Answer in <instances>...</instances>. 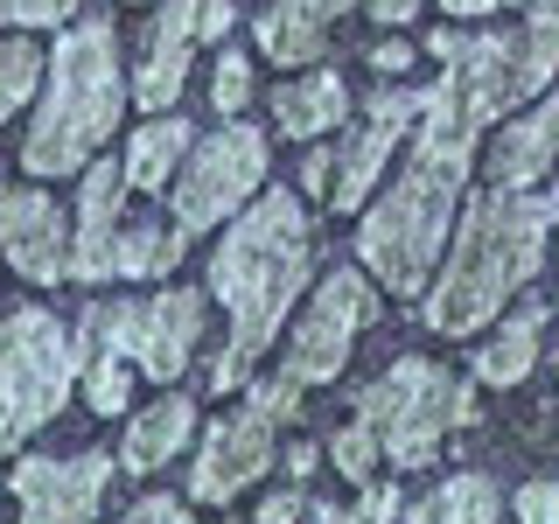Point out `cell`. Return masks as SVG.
<instances>
[{"label": "cell", "instance_id": "6da1fadb", "mask_svg": "<svg viewBox=\"0 0 559 524\" xmlns=\"http://www.w3.org/2000/svg\"><path fill=\"white\" fill-rule=\"evenodd\" d=\"M413 133L419 140L406 168H399V182L371 203V217L357 231V259L399 301L427 294V279L448 252V217L462 210V182H468V162H476L483 119H468L441 84H427V112H419Z\"/></svg>", "mask_w": 559, "mask_h": 524}, {"label": "cell", "instance_id": "d4e9b609", "mask_svg": "<svg viewBox=\"0 0 559 524\" xmlns=\"http://www.w3.org/2000/svg\"><path fill=\"white\" fill-rule=\"evenodd\" d=\"M259 49L280 63V70H308V63H322V49H329V28H314V22H294V14H266L259 22Z\"/></svg>", "mask_w": 559, "mask_h": 524}, {"label": "cell", "instance_id": "3957f363", "mask_svg": "<svg viewBox=\"0 0 559 524\" xmlns=\"http://www.w3.org/2000/svg\"><path fill=\"white\" fill-rule=\"evenodd\" d=\"M546 238H552V203L489 182V196L468 203L462 231H454L441 287L427 294V329L476 336L483 322H497L503 301L546 266Z\"/></svg>", "mask_w": 559, "mask_h": 524}, {"label": "cell", "instance_id": "d6986e66", "mask_svg": "<svg viewBox=\"0 0 559 524\" xmlns=\"http://www.w3.org/2000/svg\"><path fill=\"white\" fill-rule=\"evenodd\" d=\"M189 433H197V406H189L182 392H168L162 406H147L127 427V441H119V468H127V476H154V468H168L175 454L189 448Z\"/></svg>", "mask_w": 559, "mask_h": 524}, {"label": "cell", "instance_id": "74e56055", "mask_svg": "<svg viewBox=\"0 0 559 524\" xmlns=\"http://www.w3.org/2000/svg\"><path fill=\"white\" fill-rule=\"evenodd\" d=\"M448 14H462V22H476V14H497V8H524V0H441Z\"/></svg>", "mask_w": 559, "mask_h": 524}, {"label": "cell", "instance_id": "7c38bea8", "mask_svg": "<svg viewBox=\"0 0 559 524\" xmlns=\"http://www.w3.org/2000/svg\"><path fill=\"white\" fill-rule=\"evenodd\" d=\"M419 112H427V92L419 84H384V92L371 98V119H364L357 133L336 147V168H329V203L336 210H364L378 189V175L392 168V147L419 127Z\"/></svg>", "mask_w": 559, "mask_h": 524}, {"label": "cell", "instance_id": "f35d334b", "mask_svg": "<svg viewBox=\"0 0 559 524\" xmlns=\"http://www.w3.org/2000/svg\"><path fill=\"white\" fill-rule=\"evenodd\" d=\"M371 14H378L384 28H399V22H413V14H419V0H371Z\"/></svg>", "mask_w": 559, "mask_h": 524}, {"label": "cell", "instance_id": "2e32d148", "mask_svg": "<svg viewBox=\"0 0 559 524\" xmlns=\"http://www.w3.org/2000/svg\"><path fill=\"white\" fill-rule=\"evenodd\" d=\"M189 49H197V14H189V0H168L147 22V49H140V70H133V98L147 112H175V92L189 78Z\"/></svg>", "mask_w": 559, "mask_h": 524}, {"label": "cell", "instance_id": "4fadbf2b", "mask_svg": "<svg viewBox=\"0 0 559 524\" xmlns=\"http://www.w3.org/2000/svg\"><path fill=\"white\" fill-rule=\"evenodd\" d=\"M105 483H112V454H70V462H49V454H28V462H14V503H22L28 524H84L98 517L105 503Z\"/></svg>", "mask_w": 559, "mask_h": 524}, {"label": "cell", "instance_id": "ac0fdd59", "mask_svg": "<svg viewBox=\"0 0 559 524\" xmlns=\"http://www.w3.org/2000/svg\"><path fill=\"white\" fill-rule=\"evenodd\" d=\"M343 112H349V84L336 78V70H314V63H308V78H294V84H280V92H273V127L287 133V140L336 133Z\"/></svg>", "mask_w": 559, "mask_h": 524}, {"label": "cell", "instance_id": "8d00e7d4", "mask_svg": "<svg viewBox=\"0 0 559 524\" xmlns=\"http://www.w3.org/2000/svg\"><path fill=\"white\" fill-rule=\"evenodd\" d=\"M371 63L384 70V78H406V63H413V49H406V43H378V49H371Z\"/></svg>", "mask_w": 559, "mask_h": 524}, {"label": "cell", "instance_id": "8fae6325", "mask_svg": "<svg viewBox=\"0 0 559 524\" xmlns=\"http://www.w3.org/2000/svg\"><path fill=\"white\" fill-rule=\"evenodd\" d=\"M364 322H378V294H371V279H364L357 266H336L314 287V301L308 314L294 322V336H287V357H280V371H287L294 384H329L349 364V343H357V329Z\"/></svg>", "mask_w": 559, "mask_h": 524}, {"label": "cell", "instance_id": "83f0119b", "mask_svg": "<svg viewBox=\"0 0 559 524\" xmlns=\"http://www.w3.org/2000/svg\"><path fill=\"white\" fill-rule=\"evenodd\" d=\"M245 98H252V57H245V49H217V70H210V105H217L224 119H238Z\"/></svg>", "mask_w": 559, "mask_h": 524}, {"label": "cell", "instance_id": "603a6c76", "mask_svg": "<svg viewBox=\"0 0 559 524\" xmlns=\"http://www.w3.org/2000/svg\"><path fill=\"white\" fill-rule=\"evenodd\" d=\"M43 78H49L43 49H35L28 35H8V43H0V127H8V119L43 92Z\"/></svg>", "mask_w": 559, "mask_h": 524}, {"label": "cell", "instance_id": "4316f807", "mask_svg": "<svg viewBox=\"0 0 559 524\" xmlns=\"http://www.w3.org/2000/svg\"><path fill=\"white\" fill-rule=\"evenodd\" d=\"M329 454H336L343 483H357V489H364V483L378 476V462H384V441H378V427H371V419H357V427H336Z\"/></svg>", "mask_w": 559, "mask_h": 524}, {"label": "cell", "instance_id": "7a4b0ae2", "mask_svg": "<svg viewBox=\"0 0 559 524\" xmlns=\"http://www.w3.org/2000/svg\"><path fill=\"white\" fill-rule=\"evenodd\" d=\"M314 273V231H308V210L287 189H266L259 203H245L231 217L224 245L210 252V294L231 314V343L210 357V392H238L252 378V364L273 349L280 336V314L301 301Z\"/></svg>", "mask_w": 559, "mask_h": 524}, {"label": "cell", "instance_id": "e575fe53", "mask_svg": "<svg viewBox=\"0 0 559 524\" xmlns=\"http://www.w3.org/2000/svg\"><path fill=\"white\" fill-rule=\"evenodd\" d=\"M329 168H336L329 147H308V162H301V189H308V196H329Z\"/></svg>", "mask_w": 559, "mask_h": 524}, {"label": "cell", "instance_id": "f546056e", "mask_svg": "<svg viewBox=\"0 0 559 524\" xmlns=\"http://www.w3.org/2000/svg\"><path fill=\"white\" fill-rule=\"evenodd\" d=\"M349 517H406V497H399V483L384 489V483L371 476V483H364V497L349 503Z\"/></svg>", "mask_w": 559, "mask_h": 524}, {"label": "cell", "instance_id": "9c48e42d", "mask_svg": "<svg viewBox=\"0 0 559 524\" xmlns=\"http://www.w3.org/2000/svg\"><path fill=\"white\" fill-rule=\"evenodd\" d=\"M294 413H301V384H294L287 371L252 384L245 406L210 427V441L197 454V476H189V497L197 503H231L245 483H259L273 468V433L287 427Z\"/></svg>", "mask_w": 559, "mask_h": 524}, {"label": "cell", "instance_id": "44dd1931", "mask_svg": "<svg viewBox=\"0 0 559 524\" xmlns=\"http://www.w3.org/2000/svg\"><path fill=\"white\" fill-rule=\"evenodd\" d=\"M546 322H552V308H518V314H503V329L483 343V357H476V378H483V384H518V378H532L538 343H546Z\"/></svg>", "mask_w": 559, "mask_h": 524}, {"label": "cell", "instance_id": "5b68a950", "mask_svg": "<svg viewBox=\"0 0 559 524\" xmlns=\"http://www.w3.org/2000/svg\"><path fill=\"white\" fill-rule=\"evenodd\" d=\"M427 49L448 70L441 92L462 105L468 119H483V127L503 112V105L546 92L552 70H559V35L532 28V22H524L518 35H462V28H441V35H427Z\"/></svg>", "mask_w": 559, "mask_h": 524}, {"label": "cell", "instance_id": "277c9868", "mask_svg": "<svg viewBox=\"0 0 559 524\" xmlns=\"http://www.w3.org/2000/svg\"><path fill=\"white\" fill-rule=\"evenodd\" d=\"M127 78H119V43L112 22H78L70 35H57V57H49V92L43 112L22 140V168L35 182H63L98 162V147L112 140L119 112H127Z\"/></svg>", "mask_w": 559, "mask_h": 524}, {"label": "cell", "instance_id": "d6a6232c", "mask_svg": "<svg viewBox=\"0 0 559 524\" xmlns=\"http://www.w3.org/2000/svg\"><path fill=\"white\" fill-rule=\"evenodd\" d=\"M189 14H197V43H224V28H231V0H189Z\"/></svg>", "mask_w": 559, "mask_h": 524}, {"label": "cell", "instance_id": "ab89813d", "mask_svg": "<svg viewBox=\"0 0 559 524\" xmlns=\"http://www.w3.org/2000/svg\"><path fill=\"white\" fill-rule=\"evenodd\" d=\"M524 22L546 28V35H559V0H524Z\"/></svg>", "mask_w": 559, "mask_h": 524}, {"label": "cell", "instance_id": "9a60e30c", "mask_svg": "<svg viewBox=\"0 0 559 524\" xmlns=\"http://www.w3.org/2000/svg\"><path fill=\"white\" fill-rule=\"evenodd\" d=\"M119 224H127V175L112 162H92L78 196V231H70V279H112Z\"/></svg>", "mask_w": 559, "mask_h": 524}, {"label": "cell", "instance_id": "5bb4252c", "mask_svg": "<svg viewBox=\"0 0 559 524\" xmlns=\"http://www.w3.org/2000/svg\"><path fill=\"white\" fill-rule=\"evenodd\" d=\"M0 259L35 287L70 279V224L43 189H0Z\"/></svg>", "mask_w": 559, "mask_h": 524}, {"label": "cell", "instance_id": "52a82bcc", "mask_svg": "<svg viewBox=\"0 0 559 524\" xmlns=\"http://www.w3.org/2000/svg\"><path fill=\"white\" fill-rule=\"evenodd\" d=\"M357 419L378 427L392 468H427L433 448H441V433H448V419L454 427L476 419V392L454 384L441 364H427V357H399V364H384L378 384L357 392Z\"/></svg>", "mask_w": 559, "mask_h": 524}, {"label": "cell", "instance_id": "d590c367", "mask_svg": "<svg viewBox=\"0 0 559 524\" xmlns=\"http://www.w3.org/2000/svg\"><path fill=\"white\" fill-rule=\"evenodd\" d=\"M259 517H266V524H280V517H308V497L280 489V497H266V503H259Z\"/></svg>", "mask_w": 559, "mask_h": 524}, {"label": "cell", "instance_id": "836d02e7", "mask_svg": "<svg viewBox=\"0 0 559 524\" xmlns=\"http://www.w3.org/2000/svg\"><path fill=\"white\" fill-rule=\"evenodd\" d=\"M133 517H140V524H162V517H168V524H182V517H189V503H182V497H140V503H133Z\"/></svg>", "mask_w": 559, "mask_h": 524}, {"label": "cell", "instance_id": "7402d4cb", "mask_svg": "<svg viewBox=\"0 0 559 524\" xmlns=\"http://www.w3.org/2000/svg\"><path fill=\"white\" fill-rule=\"evenodd\" d=\"M175 259H182V231H168V224H119L112 273H127V279H168Z\"/></svg>", "mask_w": 559, "mask_h": 524}, {"label": "cell", "instance_id": "60d3db41", "mask_svg": "<svg viewBox=\"0 0 559 524\" xmlns=\"http://www.w3.org/2000/svg\"><path fill=\"white\" fill-rule=\"evenodd\" d=\"M308 468H314V448L301 441V448H294V454H287V476H308Z\"/></svg>", "mask_w": 559, "mask_h": 524}, {"label": "cell", "instance_id": "ba28073f", "mask_svg": "<svg viewBox=\"0 0 559 524\" xmlns=\"http://www.w3.org/2000/svg\"><path fill=\"white\" fill-rule=\"evenodd\" d=\"M197 336H203V294L189 287H168L154 301H92L70 329L78 343V371L98 357V349H119L127 364H140L147 378L175 384L197 357Z\"/></svg>", "mask_w": 559, "mask_h": 524}, {"label": "cell", "instance_id": "1f68e13d", "mask_svg": "<svg viewBox=\"0 0 559 524\" xmlns=\"http://www.w3.org/2000/svg\"><path fill=\"white\" fill-rule=\"evenodd\" d=\"M280 14H294V22H314V28H329V22H343L349 14V0H273Z\"/></svg>", "mask_w": 559, "mask_h": 524}, {"label": "cell", "instance_id": "484cf974", "mask_svg": "<svg viewBox=\"0 0 559 524\" xmlns=\"http://www.w3.org/2000/svg\"><path fill=\"white\" fill-rule=\"evenodd\" d=\"M84 398H92L98 419H112V413L133 406V371H127V357H119V349H98V357L84 364Z\"/></svg>", "mask_w": 559, "mask_h": 524}, {"label": "cell", "instance_id": "b9f144b4", "mask_svg": "<svg viewBox=\"0 0 559 524\" xmlns=\"http://www.w3.org/2000/svg\"><path fill=\"white\" fill-rule=\"evenodd\" d=\"M552 224H559V203H552Z\"/></svg>", "mask_w": 559, "mask_h": 524}, {"label": "cell", "instance_id": "7bdbcfd3", "mask_svg": "<svg viewBox=\"0 0 559 524\" xmlns=\"http://www.w3.org/2000/svg\"><path fill=\"white\" fill-rule=\"evenodd\" d=\"M552 314H559V308H552Z\"/></svg>", "mask_w": 559, "mask_h": 524}, {"label": "cell", "instance_id": "4dcf8cb0", "mask_svg": "<svg viewBox=\"0 0 559 524\" xmlns=\"http://www.w3.org/2000/svg\"><path fill=\"white\" fill-rule=\"evenodd\" d=\"M511 511H518V517H532V524L559 517V483H524L518 497H511Z\"/></svg>", "mask_w": 559, "mask_h": 524}, {"label": "cell", "instance_id": "30bf717a", "mask_svg": "<svg viewBox=\"0 0 559 524\" xmlns=\"http://www.w3.org/2000/svg\"><path fill=\"white\" fill-rule=\"evenodd\" d=\"M266 182V133L245 127V119H224L210 140H189L182 175H175V231L197 238L210 224L238 217L245 196Z\"/></svg>", "mask_w": 559, "mask_h": 524}, {"label": "cell", "instance_id": "e0dca14e", "mask_svg": "<svg viewBox=\"0 0 559 524\" xmlns=\"http://www.w3.org/2000/svg\"><path fill=\"white\" fill-rule=\"evenodd\" d=\"M559 162V92L538 105L532 119H511L489 147V182L497 189H532L538 175Z\"/></svg>", "mask_w": 559, "mask_h": 524}, {"label": "cell", "instance_id": "cb8c5ba5", "mask_svg": "<svg viewBox=\"0 0 559 524\" xmlns=\"http://www.w3.org/2000/svg\"><path fill=\"white\" fill-rule=\"evenodd\" d=\"M497 511H503V497L483 476H448L427 503H413V517H462V524H489Z\"/></svg>", "mask_w": 559, "mask_h": 524}, {"label": "cell", "instance_id": "8992f818", "mask_svg": "<svg viewBox=\"0 0 559 524\" xmlns=\"http://www.w3.org/2000/svg\"><path fill=\"white\" fill-rule=\"evenodd\" d=\"M78 384V343L49 308H14L0 322V454L22 448L70 406Z\"/></svg>", "mask_w": 559, "mask_h": 524}, {"label": "cell", "instance_id": "ffe728a7", "mask_svg": "<svg viewBox=\"0 0 559 524\" xmlns=\"http://www.w3.org/2000/svg\"><path fill=\"white\" fill-rule=\"evenodd\" d=\"M189 119L182 112H154L147 127L133 133V147H127V162H119V175H127V189H140V196H168V175L182 168V154H189Z\"/></svg>", "mask_w": 559, "mask_h": 524}, {"label": "cell", "instance_id": "f1b7e54d", "mask_svg": "<svg viewBox=\"0 0 559 524\" xmlns=\"http://www.w3.org/2000/svg\"><path fill=\"white\" fill-rule=\"evenodd\" d=\"M78 14V0H0V22L8 28H57Z\"/></svg>", "mask_w": 559, "mask_h": 524}]
</instances>
